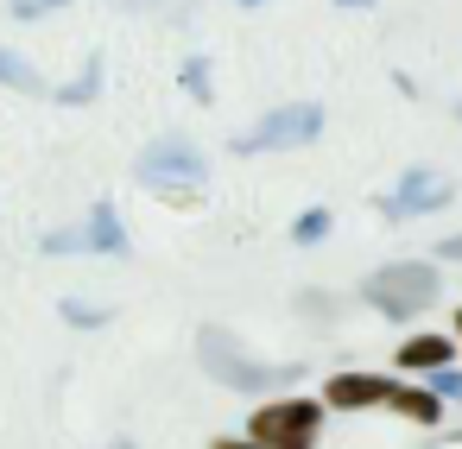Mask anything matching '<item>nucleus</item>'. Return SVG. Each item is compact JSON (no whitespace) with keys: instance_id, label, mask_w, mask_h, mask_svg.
I'll return each mask as SVG.
<instances>
[{"instance_id":"nucleus-1","label":"nucleus","mask_w":462,"mask_h":449,"mask_svg":"<svg viewBox=\"0 0 462 449\" xmlns=\"http://www.w3.org/2000/svg\"><path fill=\"white\" fill-rule=\"evenodd\" d=\"M197 367L216 380V386H228V392H279V386H291L298 380V361H254V354H241L235 348V335L228 329H216V323H203L197 329Z\"/></svg>"},{"instance_id":"nucleus-2","label":"nucleus","mask_w":462,"mask_h":449,"mask_svg":"<svg viewBox=\"0 0 462 449\" xmlns=\"http://www.w3.org/2000/svg\"><path fill=\"white\" fill-rule=\"evenodd\" d=\"M437 291H443V279H437L430 260H393V266L367 272V285H361V298H367L380 316H393V323L424 316V310L437 304Z\"/></svg>"},{"instance_id":"nucleus-3","label":"nucleus","mask_w":462,"mask_h":449,"mask_svg":"<svg viewBox=\"0 0 462 449\" xmlns=\"http://www.w3.org/2000/svg\"><path fill=\"white\" fill-rule=\"evenodd\" d=\"M140 184H152V190H165V197H190V190H203L209 184V159L184 140V133H165V140H152L146 152H140Z\"/></svg>"},{"instance_id":"nucleus-4","label":"nucleus","mask_w":462,"mask_h":449,"mask_svg":"<svg viewBox=\"0 0 462 449\" xmlns=\"http://www.w3.org/2000/svg\"><path fill=\"white\" fill-rule=\"evenodd\" d=\"M317 424H323L317 399H273L247 417V443H260V449H317Z\"/></svg>"},{"instance_id":"nucleus-5","label":"nucleus","mask_w":462,"mask_h":449,"mask_svg":"<svg viewBox=\"0 0 462 449\" xmlns=\"http://www.w3.org/2000/svg\"><path fill=\"white\" fill-rule=\"evenodd\" d=\"M323 133V108L317 102H285V108H273V115H260L247 133H235L228 146L247 159V152H279V146H310Z\"/></svg>"},{"instance_id":"nucleus-6","label":"nucleus","mask_w":462,"mask_h":449,"mask_svg":"<svg viewBox=\"0 0 462 449\" xmlns=\"http://www.w3.org/2000/svg\"><path fill=\"white\" fill-rule=\"evenodd\" d=\"M456 197V184L443 178V171H424V165H411L386 197H380V215H393V222H411V215H430V209H443Z\"/></svg>"},{"instance_id":"nucleus-7","label":"nucleus","mask_w":462,"mask_h":449,"mask_svg":"<svg viewBox=\"0 0 462 449\" xmlns=\"http://www.w3.org/2000/svg\"><path fill=\"white\" fill-rule=\"evenodd\" d=\"M39 247H45V253H115V260H121V253H127V228H121V209L102 197L77 234H45Z\"/></svg>"},{"instance_id":"nucleus-8","label":"nucleus","mask_w":462,"mask_h":449,"mask_svg":"<svg viewBox=\"0 0 462 449\" xmlns=\"http://www.w3.org/2000/svg\"><path fill=\"white\" fill-rule=\"evenodd\" d=\"M393 386H399V380H380V373H336V380L323 386V399H329L336 411H361V405H393Z\"/></svg>"},{"instance_id":"nucleus-9","label":"nucleus","mask_w":462,"mask_h":449,"mask_svg":"<svg viewBox=\"0 0 462 449\" xmlns=\"http://www.w3.org/2000/svg\"><path fill=\"white\" fill-rule=\"evenodd\" d=\"M449 335H411V342H399V367H411V373H443L449 367Z\"/></svg>"},{"instance_id":"nucleus-10","label":"nucleus","mask_w":462,"mask_h":449,"mask_svg":"<svg viewBox=\"0 0 462 449\" xmlns=\"http://www.w3.org/2000/svg\"><path fill=\"white\" fill-rule=\"evenodd\" d=\"M393 411L411 417V424H437V417H443V399H437L430 386H393Z\"/></svg>"},{"instance_id":"nucleus-11","label":"nucleus","mask_w":462,"mask_h":449,"mask_svg":"<svg viewBox=\"0 0 462 449\" xmlns=\"http://www.w3.org/2000/svg\"><path fill=\"white\" fill-rule=\"evenodd\" d=\"M0 83L20 89V96H58V89H51V83H45V77L20 58V51H7V45H0Z\"/></svg>"},{"instance_id":"nucleus-12","label":"nucleus","mask_w":462,"mask_h":449,"mask_svg":"<svg viewBox=\"0 0 462 449\" xmlns=\"http://www.w3.org/2000/svg\"><path fill=\"white\" fill-rule=\"evenodd\" d=\"M96 96H102V51L83 64V77H77L70 89H58V102H64V108H83V102H96Z\"/></svg>"},{"instance_id":"nucleus-13","label":"nucleus","mask_w":462,"mask_h":449,"mask_svg":"<svg viewBox=\"0 0 462 449\" xmlns=\"http://www.w3.org/2000/svg\"><path fill=\"white\" fill-rule=\"evenodd\" d=\"M329 228H336V215H329V209H304V215L291 222V241H298V247H317Z\"/></svg>"},{"instance_id":"nucleus-14","label":"nucleus","mask_w":462,"mask_h":449,"mask_svg":"<svg viewBox=\"0 0 462 449\" xmlns=\"http://www.w3.org/2000/svg\"><path fill=\"white\" fill-rule=\"evenodd\" d=\"M178 83L197 96V102H209V58H184V70H178Z\"/></svg>"},{"instance_id":"nucleus-15","label":"nucleus","mask_w":462,"mask_h":449,"mask_svg":"<svg viewBox=\"0 0 462 449\" xmlns=\"http://www.w3.org/2000/svg\"><path fill=\"white\" fill-rule=\"evenodd\" d=\"M64 323H77V329H102L108 310H102V304H83V298H64Z\"/></svg>"},{"instance_id":"nucleus-16","label":"nucleus","mask_w":462,"mask_h":449,"mask_svg":"<svg viewBox=\"0 0 462 449\" xmlns=\"http://www.w3.org/2000/svg\"><path fill=\"white\" fill-rule=\"evenodd\" d=\"M14 7V20H45V14H64L70 0H7Z\"/></svg>"},{"instance_id":"nucleus-17","label":"nucleus","mask_w":462,"mask_h":449,"mask_svg":"<svg viewBox=\"0 0 462 449\" xmlns=\"http://www.w3.org/2000/svg\"><path fill=\"white\" fill-rule=\"evenodd\" d=\"M430 392H437V399H462V373H456V367L430 373Z\"/></svg>"},{"instance_id":"nucleus-18","label":"nucleus","mask_w":462,"mask_h":449,"mask_svg":"<svg viewBox=\"0 0 462 449\" xmlns=\"http://www.w3.org/2000/svg\"><path fill=\"white\" fill-rule=\"evenodd\" d=\"M115 7H121V14H159L165 0H115Z\"/></svg>"},{"instance_id":"nucleus-19","label":"nucleus","mask_w":462,"mask_h":449,"mask_svg":"<svg viewBox=\"0 0 462 449\" xmlns=\"http://www.w3.org/2000/svg\"><path fill=\"white\" fill-rule=\"evenodd\" d=\"M437 253H443V260H462V234H456V241H437Z\"/></svg>"},{"instance_id":"nucleus-20","label":"nucleus","mask_w":462,"mask_h":449,"mask_svg":"<svg viewBox=\"0 0 462 449\" xmlns=\"http://www.w3.org/2000/svg\"><path fill=\"white\" fill-rule=\"evenodd\" d=\"M216 449H260V443H235V436H222V443H216Z\"/></svg>"},{"instance_id":"nucleus-21","label":"nucleus","mask_w":462,"mask_h":449,"mask_svg":"<svg viewBox=\"0 0 462 449\" xmlns=\"http://www.w3.org/2000/svg\"><path fill=\"white\" fill-rule=\"evenodd\" d=\"M336 7H374V0H336Z\"/></svg>"},{"instance_id":"nucleus-22","label":"nucleus","mask_w":462,"mask_h":449,"mask_svg":"<svg viewBox=\"0 0 462 449\" xmlns=\"http://www.w3.org/2000/svg\"><path fill=\"white\" fill-rule=\"evenodd\" d=\"M108 449H140V443H127V436H121V443H108Z\"/></svg>"},{"instance_id":"nucleus-23","label":"nucleus","mask_w":462,"mask_h":449,"mask_svg":"<svg viewBox=\"0 0 462 449\" xmlns=\"http://www.w3.org/2000/svg\"><path fill=\"white\" fill-rule=\"evenodd\" d=\"M456 342H462V310H456Z\"/></svg>"},{"instance_id":"nucleus-24","label":"nucleus","mask_w":462,"mask_h":449,"mask_svg":"<svg viewBox=\"0 0 462 449\" xmlns=\"http://www.w3.org/2000/svg\"><path fill=\"white\" fill-rule=\"evenodd\" d=\"M241 7H266V0H241Z\"/></svg>"}]
</instances>
